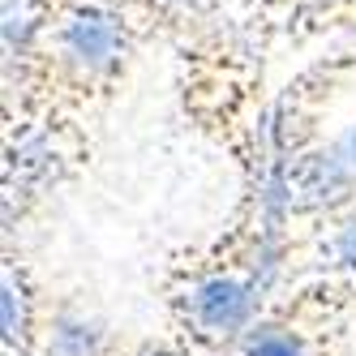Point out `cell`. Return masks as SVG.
I'll list each match as a JSON object with an SVG mask.
<instances>
[{
  "label": "cell",
  "instance_id": "7a4b0ae2",
  "mask_svg": "<svg viewBox=\"0 0 356 356\" xmlns=\"http://www.w3.org/2000/svg\"><path fill=\"white\" fill-rule=\"evenodd\" d=\"M232 356H356V279L305 275L279 288Z\"/></svg>",
  "mask_w": 356,
  "mask_h": 356
},
{
  "label": "cell",
  "instance_id": "5b68a950",
  "mask_svg": "<svg viewBox=\"0 0 356 356\" xmlns=\"http://www.w3.org/2000/svg\"><path fill=\"white\" fill-rule=\"evenodd\" d=\"M65 43H69V52L78 56L82 65H104V60H112V52H116V31H112V22L108 17H78L69 26V35H65Z\"/></svg>",
  "mask_w": 356,
  "mask_h": 356
},
{
  "label": "cell",
  "instance_id": "6da1fadb",
  "mask_svg": "<svg viewBox=\"0 0 356 356\" xmlns=\"http://www.w3.org/2000/svg\"><path fill=\"white\" fill-rule=\"evenodd\" d=\"M279 219L270 215V193H262L258 211H245L215 241L181 249L163 266V330L193 356H232L279 292Z\"/></svg>",
  "mask_w": 356,
  "mask_h": 356
},
{
  "label": "cell",
  "instance_id": "8992f818",
  "mask_svg": "<svg viewBox=\"0 0 356 356\" xmlns=\"http://www.w3.org/2000/svg\"><path fill=\"white\" fill-rule=\"evenodd\" d=\"M129 356H193L181 339H172L168 330H155V335H138Z\"/></svg>",
  "mask_w": 356,
  "mask_h": 356
},
{
  "label": "cell",
  "instance_id": "277c9868",
  "mask_svg": "<svg viewBox=\"0 0 356 356\" xmlns=\"http://www.w3.org/2000/svg\"><path fill=\"white\" fill-rule=\"evenodd\" d=\"M129 348L134 339L116 330L104 314H95L73 296H60L39 356H129Z\"/></svg>",
  "mask_w": 356,
  "mask_h": 356
},
{
  "label": "cell",
  "instance_id": "3957f363",
  "mask_svg": "<svg viewBox=\"0 0 356 356\" xmlns=\"http://www.w3.org/2000/svg\"><path fill=\"white\" fill-rule=\"evenodd\" d=\"M56 300L39 275L5 253V266H0V356H39L47 326L56 318Z\"/></svg>",
  "mask_w": 356,
  "mask_h": 356
}]
</instances>
